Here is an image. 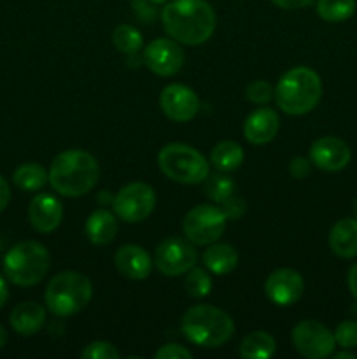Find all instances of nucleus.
<instances>
[{
  "mask_svg": "<svg viewBox=\"0 0 357 359\" xmlns=\"http://www.w3.org/2000/svg\"><path fill=\"white\" fill-rule=\"evenodd\" d=\"M161 21L174 41L200 46L214 35L217 18L206 0H172L161 11Z\"/></svg>",
  "mask_w": 357,
  "mask_h": 359,
  "instance_id": "1",
  "label": "nucleus"
},
{
  "mask_svg": "<svg viewBox=\"0 0 357 359\" xmlns=\"http://www.w3.org/2000/svg\"><path fill=\"white\" fill-rule=\"evenodd\" d=\"M100 177V167L93 154L80 149H66L52 160L49 184L58 195L77 198L88 195Z\"/></svg>",
  "mask_w": 357,
  "mask_h": 359,
  "instance_id": "2",
  "label": "nucleus"
},
{
  "mask_svg": "<svg viewBox=\"0 0 357 359\" xmlns=\"http://www.w3.org/2000/svg\"><path fill=\"white\" fill-rule=\"evenodd\" d=\"M321 98L322 81L318 74L308 67L287 70L275 86L276 105L289 116L308 114L317 107Z\"/></svg>",
  "mask_w": 357,
  "mask_h": 359,
  "instance_id": "3",
  "label": "nucleus"
},
{
  "mask_svg": "<svg viewBox=\"0 0 357 359\" xmlns=\"http://www.w3.org/2000/svg\"><path fill=\"white\" fill-rule=\"evenodd\" d=\"M181 330L195 346L216 349L230 342L234 333V323L227 312L214 305H195L182 316Z\"/></svg>",
  "mask_w": 357,
  "mask_h": 359,
  "instance_id": "4",
  "label": "nucleus"
},
{
  "mask_svg": "<svg viewBox=\"0 0 357 359\" xmlns=\"http://www.w3.org/2000/svg\"><path fill=\"white\" fill-rule=\"evenodd\" d=\"M93 297L91 280L84 273L66 270L49 280L46 287V307L56 318H70L88 307Z\"/></svg>",
  "mask_w": 357,
  "mask_h": 359,
  "instance_id": "5",
  "label": "nucleus"
},
{
  "mask_svg": "<svg viewBox=\"0 0 357 359\" xmlns=\"http://www.w3.org/2000/svg\"><path fill=\"white\" fill-rule=\"evenodd\" d=\"M49 251L35 241H24L13 245L4 256V273L13 284L30 287L41 283L49 272Z\"/></svg>",
  "mask_w": 357,
  "mask_h": 359,
  "instance_id": "6",
  "label": "nucleus"
},
{
  "mask_svg": "<svg viewBox=\"0 0 357 359\" xmlns=\"http://www.w3.org/2000/svg\"><path fill=\"white\" fill-rule=\"evenodd\" d=\"M158 165L170 181L178 184H200L210 174L205 156L195 147L181 142L164 146L158 154Z\"/></svg>",
  "mask_w": 357,
  "mask_h": 359,
  "instance_id": "7",
  "label": "nucleus"
},
{
  "mask_svg": "<svg viewBox=\"0 0 357 359\" xmlns=\"http://www.w3.org/2000/svg\"><path fill=\"white\" fill-rule=\"evenodd\" d=\"M227 217L216 205H196L186 214L182 230L186 238L196 245L214 244L226 230Z\"/></svg>",
  "mask_w": 357,
  "mask_h": 359,
  "instance_id": "8",
  "label": "nucleus"
},
{
  "mask_svg": "<svg viewBox=\"0 0 357 359\" xmlns=\"http://www.w3.org/2000/svg\"><path fill=\"white\" fill-rule=\"evenodd\" d=\"M156 193L146 182H130L114 196V212L125 223H140L153 214Z\"/></svg>",
  "mask_w": 357,
  "mask_h": 359,
  "instance_id": "9",
  "label": "nucleus"
},
{
  "mask_svg": "<svg viewBox=\"0 0 357 359\" xmlns=\"http://www.w3.org/2000/svg\"><path fill=\"white\" fill-rule=\"evenodd\" d=\"M293 346L303 358L308 359H324L331 356L336 347L335 335L326 328L322 323L301 321L293 330Z\"/></svg>",
  "mask_w": 357,
  "mask_h": 359,
  "instance_id": "10",
  "label": "nucleus"
},
{
  "mask_svg": "<svg viewBox=\"0 0 357 359\" xmlns=\"http://www.w3.org/2000/svg\"><path fill=\"white\" fill-rule=\"evenodd\" d=\"M154 263L163 276H184L196 263V251L192 248V242L178 237L167 238L156 248Z\"/></svg>",
  "mask_w": 357,
  "mask_h": 359,
  "instance_id": "11",
  "label": "nucleus"
},
{
  "mask_svg": "<svg viewBox=\"0 0 357 359\" xmlns=\"http://www.w3.org/2000/svg\"><path fill=\"white\" fill-rule=\"evenodd\" d=\"M144 65L156 76L172 77L184 65V51L174 39H156L144 49Z\"/></svg>",
  "mask_w": 357,
  "mask_h": 359,
  "instance_id": "12",
  "label": "nucleus"
},
{
  "mask_svg": "<svg viewBox=\"0 0 357 359\" xmlns=\"http://www.w3.org/2000/svg\"><path fill=\"white\" fill-rule=\"evenodd\" d=\"M161 111L168 119L177 123H188L198 114L200 98L191 88L184 84H168L160 95Z\"/></svg>",
  "mask_w": 357,
  "mask_h": 359,
  "instance_id": "13",
  "label": "nucleus"
},
{
  "mask_svg": "<svg viewBox=\"0 0 357 359\" xmlns=\"http://www.w3.org/2000/svg\"><path fill=\"white\" fill-rule=\"evenodd\" d=\"M265 293L270 302L279 307L294 305L304 293V280L294 269H279L268 276Z\"/></svg>",
  "mask_w": 357,
  "mask_h": 359,
  "instance_id": "14",
  "label": "nucleus"
},
{
  "mask_svg": "<svg viewBox=\"0 0 357 359\" xmlns=\"http://www.w3.org/2000/svg\"><path fill=\"white\" fill-rule=\"evenodd\" d=\"M352 153L338 137H321L310 147V161L324 172H338L349 165Z\"/></svg>",
  "mask_w": 357,
  "mask_h": 359,
  "instance_id": "15",
  "label": "nucleus"
},
{
  "mask_svg": "<svg viewBox=\"0 0 357 359\" xmlns=\"http://www.w3.org/2000/svg\"><path fill=\"white\" fill-rule=\"evenodd\" d=\"M28 219L38 233H52L63 219L62 202L49 193H41L28 205Z\"/></svg>",
  "mask_w": 357,
  "mask_h": 359,
  "instance_id": "16",
  "label": "nucleus"
},
{
  "mask_svg": "<svg viewBox=\"0 0 357 359\" xmlns=\"http://www.w3.org/2000/svg\"><path fill=\"white\" fill-rule=\"evenodd\" d=\"M114 263L122 277L132 280H144L153 272V262L147 251L140 245L126 244L115 251Z\"/></svg>",
  "mask_w": 357,
  "mask_h": 359,
  "instance_id": "17",
  "label": "nucleus"
},
{
  "mask_svg": "<svg viewBox=\"0 0 357 359\" xmlns=\"http://www.w3.org/2000/svg\"><path fill=\"white\" fill-rule=\"evenodd\" d=\"M280 128V119L276 111L270 107H259L247 116L244 123V135L254 146L272 142Z\"/></svg>",
  "mask_w": 357,
  "mask_h": 359,
  "instance_id": "18",
  "label": "nucleus"
},
{
  "mask_svg": "<svg viewBox=\"0 0 357 359\" xmlns=\"http://www.w3.org/2000/svg\"><path fill=\"white\" fill-rule=\"evenodd\" d=\"M10 328L21 337L37 335L46 325V309L35 302L18 304L10 312Z\"/></svg>",
  "mask_w": 357,
  "mask_h": 359,
  "instance_id": "19",
  "label": "nucleus"
},
{
  "mask_svg": "<svg viewBox=\"0 0 357 359\" xmlns=\"http://www.w3.org/2000/svg\"><path fill=\"white\" fill-rule=\"evenodd\" d=\"M329 248L340 258H356L357 256V217L340 219L329 231Z\"/></svg>",
  "mask_w": 357,
  "mask_h": 359,
  "instance_id": "20",
  "label": "nucleus"
},
{
  "mask_svg": "<svg viewBox=\"0 0 357 359\" xmlns=\"http://www.w3.org/2000/svg\"><path fill=\"white\" fill-rule=\"evenodd\" d=\"M119 230L118 216L107 209H98L88 217L86 235L93 245H107L115 238Z\"/></svg>",
  "mask_w": 357,
  "mask_h": 359,
  "instance_id": "21",
  "label": "nucleus"
},
{
  "mask_svg": "<svg viewBox=\"0 0 357 359\" xmlns=\"http://www.w3.org/2000/svg\"><path fill=\"white\" fill-rule=\"evenodd\" d=\"M203 263L206 270L216 276H226L237 269L238 252L233 245L226 242H214V244H209L206 251L203 252Z\"/></svg>",
  "mask_w": 357,
  "mask_h": 359,
  "instance_id": "22",
  "label": "nucleus"
},
{
  "mask_svg": "<svg viewBox=\"0 0 357 359\" xmlns=\"http://www.w3.org/2000/svg\"><path fill=\"white\" fill-rule=\"evenodd\" d=\"M244 158L245 154L240 144L233 140H223L210 153V163L219 172H233L240 168Z\"/></svg>",
  "mask_w": 357,
  "mask_h": 359,
  "instance_id": "23",
  "label": "nucleus"
},
{
  "mask_svg": "<svg viewBox=\"0 0 357 359\" xmlns=\"http://www.w3.org/2000/svg\"><path fill=\"white\" fill-rule=\"evenodd\" d=\"M276 344L266 332H252L241 340L240 356L245 359H268L275 354Z\"/></svg>",
  "mask_w": 357,
  "mask_h": 359,
  "instance_id": "24",
  "label": "nucleus"
},
{
  "mask_svg": "<svg viewBox=\"0 0 357 359\" xmlns=\"http://www.w3.org/2000/svg\"><path fill=\"white\" fill-rule=\"evenodd\" d=\"M13 182L23 191H38L49 182V174L42 165L28 161L20 165L13 174Z\"/></svg>",
  "mask_w": 357,
  "mask_h": 359,
  "instance_id": "25",
  "label": "nucleus"
},
{
  "mask_svg": "<svg viewBox=\"0 0 357 359\" xmlns=\"http://www.w3.org/2000/svg\"><path fill=\"white\" fill-rule=\"evenodd\" d=\"M356 13V0H318L317 14L328 23H342Z\"/></svg>",
  "mask_w": 357,
  "mask_h": 359,
  "instance_id": "26",
  "label": "nucleus"
},
{
  "mask_svg": "<svg viewBox=\"0 0 357 359\" xmlns=\"http://www.w3.org/2000/svg\"><path fill=\"white\" fill-rule=\"evenodd\" d=\"M112 42L122 55H136L144 46V37L132 25H119L112 32Z\"/></svg>",
  "mask_w": 357,
  "mask_h": 359,
  "instance_id": "27",
  "label": "nucleus"
},
{
  "mask_svg": "<svg viewBox=\"0 0 357 359\" xmlns=\"http://www.w3.org/2000/svg\"><path fill=\"white\" fill-rule=\"evenodd\" d=\"M234 188H237L234 182L227 175L223 174H209L203 181V191L217 205L223 203L226 198H230L231 195H234Z\"/></svg>",
  "mask_w": 357,
  "mask_h": 359,
  "instance_id": "28",
  "label": "nucleus"
},
{
  "mask_svg": "<svg viewBox=\"0 0 357 359\" xmlns=\"http://www.w3.org/2000/svg\"><path fill=\"white\" fill-rule=\"evenodd\" d=\"M184 287L186 293L191 298H203L206 297V294H210V291H212V279H210L209 272H205L203 269L192 266V269L186 273Z\"/></svg>",
  "mask_w": 357,
  "mask_h": 359,
  "instance_id": "29",
  "label": "nucleus"
},
{
  "mask_svg": "<svg viewBox=\"0 0 357 359\" xmlns=\"http://www.w3.org/2000/svg\"><path fill=\"white\" fill-rule=\"evenodd\" d=\"M245 97L255 105H265L275 97V88L268 83V81H252L245 90Z\"/></svg>",
  "mask_w": 357,
  "mask_h": 359,
  "instance_id": "30",
  "label": "nucleus"
},
{
  "mask_svg": "<svg viewBox=\"0 0 357 359\" xmlns=\"http://www.w3.org/2000/svg\"><path fill=\"white\" fill-rule=\"evenodd\" d=\"M336 346L342 349H354L357 347V323L356 321H343L336 326L335 330Z\"/></svg>",
  "mask_w": 357,
  "mask_h": 359,
  "instance_id": "31",
  "label": "nucleus"
},
{
  "mask_svg": "<svg viewBox=\"0 0 357 359\" xmlns=\"http://www.w3.org/2000/svg\"><path fill=\"white\" fill-rule=\"evenodd\" d=\"M80 358H84V359H118L119 351L115 349L112 344L97 340V342L88 344L86 349L80 353Z\"/></svg>",
  "mask_w": 357,
  "mask_h": 359,
  "instance_id": "32",
  "label": "nucleus"
},
{
  "mask_svg": "<svg viewBox=\"0 0 357 359\" xmlns=\"http://www.w3.org/2000/svg\"><path fill=\"white\" fill-rule=\"evenodd\" d=\"M219 207H220V210L224 212V216L231 221L240 219V217L245 214V210H247L245 200L240 198V196H237V195H231L230 198H226L223 203H219Z\"/></svg>",
  "mask_w": 357,
  "mask_h": 359,
  "instance_id": "33",
  "label": "nucleus"
},
{
  "mask_svg": "<svg viewBox=\"0 0 357 359\" xmlns=\"http://www.w3.org/2000/svg\"><path fill=\"white\" fill-rule=\"evenodd\" d=\"M156 4H153L150 0H132V7H133V14H135L136 20L142 21L144 25L153 23L158 16L156 11Z\"/></svg>",
  "mask_w": 357,
  "mask_h": 359,
  "instance_id": "34",
  "label": "nucleus"
},
{
  "mask_svg": "<svg viewBox=\"0 0 357 359\" xmlns=\"http://www.w3.org/2000/svg\"><path fill=\"white\" fill-rule=\"evenodd\" d=\"M156 359H191L192 354L189 353L186 347L177 346V344H167V346L160 347L154 354Z\"/></svg>",
  "mask_w": 357,
  "mask_h": 359,
  "instance_id": "35",
  "label": "nucleus"
},
{
  "mask_svg": "<svg viewBox=\"0 0 357 359\" xmlns=\"http://www.w3.org/2000/svg\"><path fill=\"white\" fill-rule=\"evenodd\" d=\"M312 170V161H308L307 158L296 156L289 161V174L294 179H304L310 175Z\"/></svg>",
  "mask_w": 357,
  "mask_h": 359,
  "instance_id": "36",
  "label": "nucleus"
},
{
  "mask_svg": "<svg viewBox=\"0 0 357 359\" xmlns=\"http://www.w3.org/2000/svg\"><path fill=\"white\" fill-rule=\"evenodd\" d=\"M272 2L284 11H298V9H303V7L310 6L314 0H272Z\"/></svg>",
  "mask_w": 357,
  "mask_h": 359,
  "instance_id": "37",
  "label": "nucleus"
},
{
  "mask_svg": "<svg viewBox=\"0 0 357 359\" xmlns=\"http://www.w3.org/2000/svg\"><path fill=\"white\" fill-rule=\"evenodd\" d=\"M9 200H10V188H9V182L0 175V212L6 210V207L9 205Z\"/></svg>",
  "mask_w": 357,
  "mask_h": 359,
  "instance_id": "38",
  "label": "nucleus"
},
{
  "mask_svg": "<svg viewBox=\"0 0 357 359\" xmlns=\"http://www.w3.org/2000/svg\"><path fill=\"white\" fill-rule=\"evenodd\" d=\"M346 284H349V290L352 293V297L357 300V263L350 266L349 276H346Z\"/></svg>",
  "mask_w": 357,
  "mask_h": 359,
  "instance_id": "39",
  "label": "nucleus"
},
{
  "mask_svg": "<svg viewBox=\"0 0 357 359\" xmlns=\"http://www.w3.org/2000/svg\"><path fill=\"white\" fill-rule=\"evenodd\" d=\"M7 298H9V290H7V283L2 276H0V309L6 305Z\"/></svg>",
  "mask_w": 357,
  "mask_h": 359,
  "instance_id": "40",
  "label": "nucleus"
},
{
  "mask_svg": "<svg viewBox=\"0 0 357 359\" xmlns=\"http://www.w3.org/2000/svg\"><path fill=\"white\" fill-rule=\"evenodd\" d=\"M97 200H98V203H100V205H108V203L114 202V196H112L108 191H102L100 195L97 196Z\"/></svg>",
  "mask_w": 357,
  "mask_h": 359,
  "instance_id": "41",
  "label": "nucleus"
},
{
  "mask_svg": "<svg viewBox=\"0 0 357 359\" xmlns=\"http://www.w3.org/2000/svg\"><path fill=\"white\" fill-rule=\"evenodd\" d=\"M331 356L335 359H356V354L349 353V351H340V353H332Z\"/></svg>",
  "mask_w": 357,
  "mask_h": 359,
  "instance_id": "42",
  "label": "nucleus"
},
{
  "mask_svg": "<svg viewBox=\"0 0 357 359\" xmlns=\"http://www.w3.org/2000/svg\"><path fill=\"white\" fill-rule=\"evenodd\" d=\"M6 342H7V332H6V328H4V326L0 325V349H2V347L6 346Z\"/></svg>",
  "mask_w": 357,
  "mask_h": 359,
  "instance_id": "43",
  "label": "nucleus"
},
{
  "mask_svg": "<svg viewBox=\"0 0 357 359\" xmlns=\"http://www.w3.org/2000/svg\"><path fill=\"white\" fill-rule=\"evenodd\" d=\"M150 2L156 4V6H158V4H164V2H168V0H150Z\"/></svg>",
  "mask_w": 357,
  "mask_h": 359,
  "instance_id": "44",
  "label": "nucleus"
},
{
  "mask_svg": "<svg viewBox=\"0 0 357 359\" xmlns=\"http://www.w3.org/2000/svg\"><path fill=\"white\" fill-rule=\"evenodd\" d=\"M354 214H356V217H357V198H356V202H354Z\"/></svg>",
  "mask_w": 357,
  "mask_h": 359,
  "instance_id": "45",
  "label": "nucleus"
}]
</instances>
